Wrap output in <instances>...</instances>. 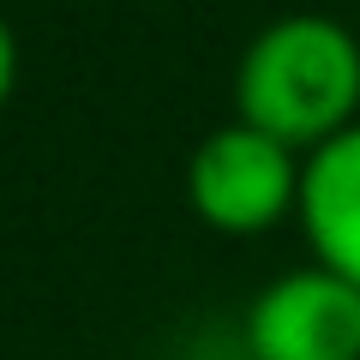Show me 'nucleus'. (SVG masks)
I'll return each instance as SVG.
<instances>
[{"label": "nucleus", "instance_id": "f257e3e1", "mask_svg": "<svg viewBox=\"0 0 360 360\" xmlns=\"http://www.w3.org/2000/svg\"><path fill=\"white\" fill-rule=\"evenodd\" d=\"M234 108L246 127L319 150L360 115V42L324 13H288L252 37L234 72Z\"/></svg>", "mask_w": 360, "mask_h": 360}, {"label": "nucleus", "instance_id": "f03ea898", "mask_svg": "<svg viewBox=\"0 0 360 360\" xmlns=\"http://www.w3.org/2000/svg\"><path fill=\"white\" fill-rule=\"evenodd\" d=\"M300 150L283 139L246 127H217L186 162V198H193L198 222L217 234H264L300 210Z\"/></svg>", "mask_w": 360, "mask_h": 360}, {"label": "nucleus", "instance_id": "7ed1b4c3", "mask_svg": "<svg viewBox=\"0 0 360 360\" xmlns=\"http://www.w3.org/2000/svg\"><path fill=\"white\" fill-rule=\"evenodd\" d=\"M252 360H360V288L324 264L283 270L246 307Z\"/></svg>", "mask_w": 360, "mask_h": 360}, {"label": "nucleus", "instance_id": "20e7f679", "mask_svg": "<svg viewBox=\"0 0 360 360\" xmlns=\"http://www.w3.org/2000/svg\"><path fill=\"white\" fill-rule=\"evenodd\" d=\"M295 217L312 240V264L360 288V120L336 132L330 144L307 150Z\"/></svg>", "mask_w": 360, "mask_h": 360}, {"label": "nucleus", "instance_id": "39448f33", "mask_svg": "<svg viewBox=\"0 0 360 360\" xmlns=\"http://www.w3.org/2000/svg\"><path fill=\"white\" fill-rule=\"evenodd\" d=\"M13 78H18V42H13V25L0 18V108L13 96Z\"/></svg>", "mask_w": 360, "mask_h": 360}]
</instances>
